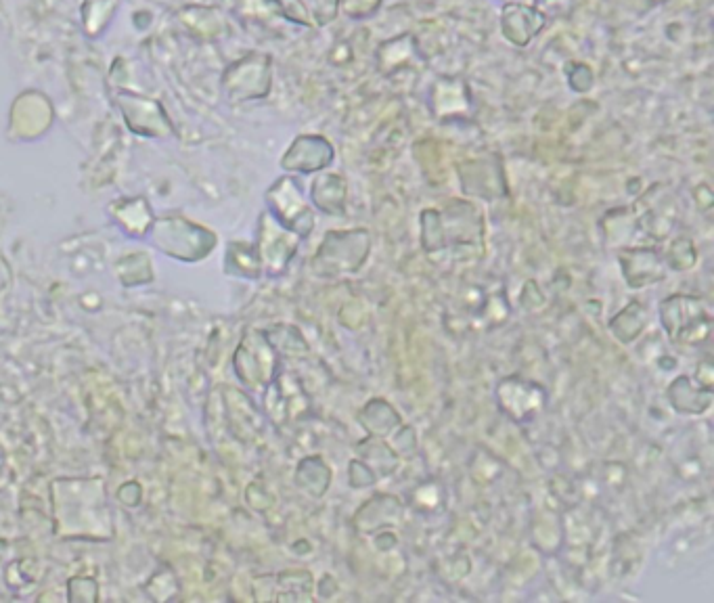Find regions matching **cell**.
<instances>
[{
  "mask_svg": "<svg viewBox=\"0 0 714 603\" xmlns=\"http://www.w3.org/2000/svg\"><path fill=\"white\" fill-rule=\"evenodd\" d=\"M333 162V145L323 137H300L283 158V166L296 172H319Z\"/></svg>",
  "mask_w": 714,
  "mask_h": 603,
  "instance_id": "obj_6",
  "label": "cell"
},
{
  "mask_svg": "<svg viewBox=\"0 0 714 603\" xmlns=\"http://www.w3.org/2000/svg\"><path fill=\"white\" fill-rule=\"evenodd\" d=\"M269 199L279 220L292 233L300 237H308L312 229H315V212H312V208L306 204L292 178H283V181H279L269 193Z\"/></svg>",
  "mask_w": 714,
  "mask_h": 603,
  "instance_id": "obj_3",
  "label": "cell"
},
{
  "mask_svg": "<svg viewBox=\"0 0 714 603\" xmlns=\"http://www.w3.org/2000/svg\"><path fill=\"white\" fill-rule=\"evenodd\" d=\"M568 82H570V86L574 88V91H578V93L591 91V86H593V72H591V67L585 65V63H574V65H570V70H568Z\"/></svg>",
  "mask_w": 714,
  "mask_h": 603,
  "instance_id": "obj_12",
  "label": "cell"
},
{
  "mask_svg": "<svg viewBox=\"0 0 714 603\" xmlns=\"http://www.w3.org/2000/svg\"><path fill=\"white\" fill-rule=\"evenodd\" d=\"M432 111L438 118H461L472 107L470 91L459 78H440L432 86Z\"/></svg>",
  "mask_w": 714,
  "mask_h": 603,
  "instance_id": "obj_7",
  "label": "cell"
},
{
  "mask_svg": "<svg viewBox=\"0 0 714 603\" xmlns=\"http://www.w3.org/2000/svg\"><path fill=\"white\" fill-rule=\"evenodd\" d=\"M315 206L331 216H342L346 212L348 187L340 174H321L310 189Z\"/></svg>",
  "mask_w": 714,
  "mask_h": 603,
  "instance_id": "obj_8",
  "label": "cell"
},
{
  "mask_svg": "<svg viewBox=\"0 0 714 603\" xmlns=\"http://www.w3.org/2000/svg\"><path fill=\"white\" fill-rule=\"evenodd\" d=\"M545 26V13L532 5H505L501 11V32L516 47H526Z\"/></svg>",
  "mask_w": 714,
  "mask_h": 603,
  "instance_id": "obj_5",
  "label": "cell"
},
{
  "mask_svg": "<svg viewBox=\"0 0 714 603\" xmlns=\"http://www.w3.org/2000/svg\"><path fill=\"white\" fill-rule=\"evenodd\" d=\"M497 394H499V405L511 402V405L505 407L503 411L516 421H530L545 405V390L539 388L537 384L522 382L520 377L505 379V382H501Z\"/></svg>",
  "mask_w": 714,
  "mask_h": 603,
  "instance_id": "obj_4",
  "label": "cell"
},
{
  "mask_svg": "<svg viewBox=\"0 0 714 603\" xmlns=\"http://www.w3.org/2000/svg\"><path fill=\"white\" fill-rule=\"evenodd\" d=\"M662 325L677 344H700L708 340L710 319L700 300L689 296H671L662 308Z\"/></svg>",
  "mask_w": 714,
  "mask_h": 603,
  "instance_id": "obj_2",
  "label": "cell"
},
{
  "mask_svg": "<svg viewBox=\"0 0 714 603\" xmlns=\"http://www.w3.org/2000/svg\"><path fill=\"white\" fill-rule=\"evenodd\" d=\"M285 13L302 26H327L340 13V0H287Z\"/></svg>",
  "mask_w": 714,
  "mask_h": 603,
  "instance_id": "obj_9",
  "label": "cell"
},
{
  "mask_svg": "<svg viewBox=\"0 0 714 603\" xmlns=\"http://www.w3.org/2000/svg\"><path fill=\"white\" fill-rule=\"evenodd\" d=\"M417 44L411 34H403L398 38L386 40L377 51V65L382 74H392L396 70H403L405 65L417 59Z\"/></svg>",
  "mask_w": 714,
  "mask_h": 603,
  "instance_id": "obj_10",
  "label": "cell"
},
{
  "mask_svg": "<svg viewBox=\"0 0 714 603\" xmlns=\"http://www.w3.org/2000/svg\"><path fill=\"white\" fill-rule=\"evenodd\" d=\"M505 5H532L534 7V0H505Z\"/></svg>",
  "mask_w": 714,
  "mask_h": 603,
  "instance_id": "obj_13",
  "label": "cell"
},
{
  "mask_svg": "<svg viewBox=\"0 0 714 603\" xmlns=\"http://www.w3.org/2000/svg\"><path fill=\"white\" fill-rule=\"evenodd\" d=\"M382 7V0H340V9L350 19H367Z\"/></svg>",
  "mask_w": 714,
  "mask_h": 603,
  "instance_id": "obj_11",
  "label": "cell"
},
{
  "mask_svg": "<svg viewBox=\"0 0 714 603\" xmlns=\"http://www.w3.org/2000/svg\"><path fill=\"white\" fill-rule=\"evenodd\" d=\"M369 245H371L369 233L363 229L327 233L315 258V266L321 268L323 275L356 271V268L365 262L369 254Z\"/></svg>",
  "mask_w": 714,
  "mask_h": 603,
  "instance_id": "obj_1",
  "label": "cell"
}]
</instances>
